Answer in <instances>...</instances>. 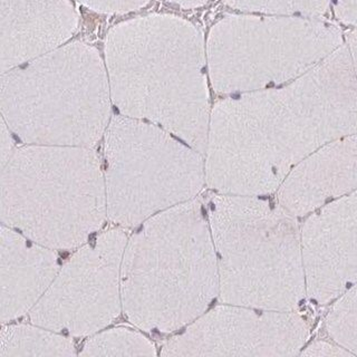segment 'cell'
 Masks as SVG:
<instances>
[{
  "mask_svg": "<svg viewBox=\"0 0 357 357\" xmlns=\"http://www.w3.org/2000/svg\"><path fill=\"white\" fill-rule=\"evenodd\" d=\"M107 217L137 227L171 206L192 200L206 182L200 152L155 124L116 116L106 130Z\"/></svg>",
  "mask_w": 357,
  "mask_h": 357,
  "instance_id": "obj_8",
  "label": "cell"
},
{
  "mask_svg": "<svg viewBox=\"0 0 357 357\" xmlns=\"http://www.w3.org/2000/svg\"><path fill=\"white\" fill-rule=\"evenodd\" d=\"M79 24L70 0H0V70L61 47Z\"/></svg>",
  "mask_w": 357,
  "mask_h": 357,
  "instance_id": "obj_12",
  "label": "cell"
},
{
  "mask_svg": "<svg viewBox=\"0 0 357 357\" xmlns=\"http://www.w3.org/2000/svg\"><path fill=\"white\" fill-rule=\"evenodd\" d=\"M27 325H3L0 356H72L74 346L67 338Z\"/></svg>",
  "mask_w": 357,
  "mask_h": 357,
  "instance_id": "obj_15",
  "label": "cell"
},
{
  "mask_svg": "<svg viewBox=\"0 0 357 357\" xmlns=\"http://www.w3.org/2000/svg\"><path fill=\"white\" fill-rule=\"evenodd\" d=\"M107 217L92 148L28 144L1 169V223L50 249L86 243Z\"/></svg>",
  "mask_w": 357,
  "mask_h": 357,
  "instance_id": "obj_5",
  "label": "cell"
},
{
  "mask_svg": "<svg viewBox=\"0 0 357 357\" xmlns=\"http://www.w3.org/2000/svg\"><path fill=\"white\" fill-rule=\"evenodd\" d=\"M334 7L340 22L357 27V0H334Z\"/></svg>",
  "mask_w": 357,
  "mask_h": 357,
  "instance_id": "obj_21",
  "label": "cell"
},
{
  "mask_svg": "<svg viewBox=\"0 0 357 357\" xmlns=\"http://www.w3.org/2000/svg\"><path fill=\"white\" fill-rule=\"evenodd\" d=\"M225 3L238 10L319 18L326 13L329 0H225Z\"/></svg>",
  "mask_w": 357,
  "mask_h": 357,
  "instance_id": "obj_18",
  "label": "cell"
},
{
  "mask_svg": "<svg viewBox=\"0 0 357 357\" xmlns=\"http://www.w3.org/2000/svg\"><path fill=\"white\" fill-rule=\"evenodd\" d=\"M304 356H351L347 349L342 346L333 345V344L325 342V340H317L310 344L304 351H301Z\"/></svg>",
  "mask_w": 357,
  "mask_h": 357,
  "instance_id": "obj_20",
  "label": "cell"
},
{
  "mask_svg": "<svg viewBox=\"0 0 357 357\" xmlns=\"http://www.w3.org/2000/svg\"><path fill=\"white\" fill-rule=\"evenodd\" d=\"M206 56L204 33L180 17L120 22L105 39L112 102L124 116L150 121L204 154L211 115Z\"/></svg>",
  "mask_w": 357,
  "mask_h": 357,
  "instance_id": "obj_2",
  "label": "cell"
},
{
  "mask_svg": "<svg viewBox=\"0 0 357 357\" xmlns=\"http://www.w3.org/2000/svg\"><path fill=\"white\" fill-rule=\"evenodd\" d=\"M53 249L1 225V323L31 312L59 273Z\"/></svg>",
  "mask_w": 357,
  "mask_h": 357,
  "instance_id": "obj_14",
  "label": "cell"
},
{
  "mask_svg": "<svg viewBox=\"0 0 357 357\" xmlns=\"http://www.w3.org/2000/svg\"><path fill=\"white\" fill-rule=\"evenodd\" d=\"M357 190V134L340 137L306 156L279 187V206L293 217Z\"/></svg>",
  "mask_w": 357,
  "mask_h": 357,
  "instance_id": "obj_13",
  "label": "cell"
},
{
  "mask_svg": "<svg viewBox=\"0 0 357 357\" xmlns=\"http://www.w3.org/2000/svg\"><path fill=\"white\" fill-rule=\"evenodd\" d=\"M126 243L124 232L111 230L78 249L31 310L33 323L54 332L86 336L114 321L121 310Z\"/></svg>",
  "mask_w": 357,
  "mask_h": 357,
  "instance_id": "obj_9",
  "label": "cell"
},
{
  "mask_svg": "<svg viewBox=\"0 0 357 357\" xmlns=\"http://www.w3.org/2000/svg\"><path fill=\"white\" fill-rule=\"evenodd\" d=\"M357 134V79L345 46L282 89L218 102L206 182L222 195H268L323 145Z\"/></svg>",
  "mask_w": 357,
  "mask_h": 357,
  "instance_id": "obj_1",
  "label": "cell"
},
{
  "mask_svg": "<svg viewBox=\"0 0 357 357\" xmlns=\"http://www.w3.org/2000/svg\"><path fill=\"white\" fill-rule=\"evenodd\" d=\"M301 314L237 305L215 307L167 342L163 356H294L310 336Z\"/></svg>",
  "mask_w": 357,
  "mask_h": 357,
  "instance_id": "obj_10",
  "label": "cell"
},
{
  "mask_svg": "<svg viewBox=\"0 0 357 357\" xmlns=\"http://www.w3.org/2000/svg\"><path fill=\"white\" fill-rule=\"evenodd\" d=\"M133 329L116 328L102 333L89 340L82 356H119V355H155V347L148 338Z\"/></svg>",
  "mask_w": 357,
  "mask_h": 357,
  "instance_id": "obj_16",
  "label": "cell"
},
{
  "mask_svg": "<svg viewBox=\"0 0 357 357\" xmlns=\"http://www.w3.org/2000/svg\"><path fill=\"white\" fill-rule=\"evenodd\" d=\"M106 65L91 45L73 42L1 73V114L27 144L92 148L109 126Z\"/></svg>",
  "mask_w": 357,
  "mask_h": 357,
  "instance_id": "obj_4",
  "label": "cell"
},
{
  "mask_svg": "<svg viewBox=\"0 0 357 357\" xmlns=\"http://www.w3.org/2000/svg\"><path fill=\"white\" fill-rule=\"evenodd\" d=\"M139 226L123 254V310L139 328L174 332L200 317L219 295L212 234L195 199Z\"/></svg>",
  "mask_w": 357,
  "mask_h": 357,
  "instance_id": "obj_3",
  "label": "cell"
},
{
  "mask_svg": "<svg viewBox=\"0 0 357 357\" xmlns=\"http://www.w3.org/2000/svg\"><path fill=\"white\" fill-rule=\"evenodd\" d=\"M331 337L353 355H357V282L340 296L326 318Z\"/></svg>",
  "mask_w": 357,
  "mask_h": 357,
  "instance_id": "obj_17",
  "label": "cell"
},
{
  "mask_svg": "<svg viewBox=\"0 0 357 357\" xmlns=\"http://www.w3.org/2000/svg\"><path fill=\"white\" fill-rule=\"evenodd\" d=\"M170 3H176V5L180 6L182 8H197V7H201L204 3H208L209 0H167Z\"/></svg>",
  "mask_w": 357,
  "mask_h": 357,
  "instance_id": "obj_24",
  "label": "cell"
},
{
  "mask_svg": "<svg viewBox=\"0 0 357 357\" xmlns=\"http://www.w3.org/2000/svg\"><path fill=\"white\" fill-rule=\"evenodd\" d=\"M340 46V28L316 17L229 15L210 31L208 70L218 93L256 92L301 77Z\"/></svg>",
  "mask_w": 357,
  "mask_h": 357,
  "instance_id": "obj_7",
  "label": "cell"
},
{
  "mask_svg": "<svg viewBox=\"0 0 357 357\" xmlns=\"http://www.w3.org/2000/svg\"><path fill=\"white\" fill-rule=\"evenodd\" d=\"M306 293L317 304L357 282V190L314 211L301 228Z\"/></svg>",
  "mask_w": 357,
  "mask_h": 357,
  "instance_id": "obj_11",
  "label": "cell"
},
{
  "mask_svg": "<svg viewBox=\"0 0 357 357\" xmlns=\"http://www.w3.org/2000/svg\"><path fill=\"white\" fill-rule=\"evenodd\" d=\"M0 142H1V146H0V152H1L0 158L1 159H0V161H1V169H3L15 152L14 143H13L10 137V128H8L3 119H1V139H0Z\"/></svg>",
  "mask_w": 357,
  "mask_h": 357,
  "instance_id": "obj_22",
  "label": "cell"
},
{
  "mask_svg": "<svg viewBox=\"0 0 357 357\" xmlns=\"http://www.w3.org/2000/svg\"><path fill=\"white\" fill-rule=\"evenodd\" d=\"M346 39H347V45H349L347 50L351 56V65H353V70H354L357 79V29L349 31Z\"/></svg>",
  "mask_w": 357,
  "mask_h": 357,
  "instance_id": "obj_23",
  "label": "cell"
},
{
  "mask_svg": "<svg viewBox=\"0 0 357 357\" xmlns=\"http://www.w3.org/2000/svg\"><path fill=\"white\" fill-rule=\"evenodd\" d=\"M210 227L225 304L293 312L306 295L295 217L250 195H217Z\"/></svg>",
  "mask_w": 357,
  "mask_h": 357,
  "instance_id": "obj_6",
  "label": "cell"
},
{
  "mask_svg": "<svg viewBox=\"0 0 357 357\" xmlns=\"http://www.w3.org/2000/svg\"><path fill=\"white\" fill-rule=\"evenodd\" d=\"M78 3L100 14H126L139 10L150 3V0H77Z\"/></svg>",
  "mask_w": 357,
  "mask_h": 357,
  "instance_id": "obj_19",
  "label": "cell"
}]
</instances>
